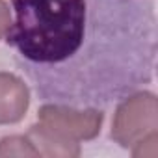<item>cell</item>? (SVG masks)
I'll list each match as a JSON object with an SVG mask.
<instances>
[{
    "mask_svg": "<svg viewBox=\"0 0 158 158\" xmlns=\"http://www.w3.org/2000/svg\"><path fill=\"white\" fill-rule=\"evenodd\" d=\"M6 34L37 93L71 106L106 104L151 82L156 17L139 0H11Z\"/></svg>",
    "mask_w": 158,
    "mask_h": 158,
    "instance_id": "cell-1",
    "label": "cell"
},
{
    "mask_svg": "<svg viewBox=\"0 0 158 158\" xmlns=\"http://www.w3.org/2000/svg\"><path fill=\"white\" fill-rule=\"evenodd\" d=\"M110 138L123 149L158 139V99L152 91H136L115 108Z\"/></svg>",
    "mask_w": 158,
    "mask_h": 158,
    "instance_id": "cell-2",
    "label": "cell"
},
{
    "mask_svg": "<svg viewBox=\"0 0 158 158\" xmlns=\"http://www.w3.org/2000/svg\"><path fill=\"white\" fill-rule=\"evenodd\" d=\"M37 123L67 141H89L101 134L104 112L89 108H74L71 104H43L37 112Z\"/></svg>",
    "mask_w": 158,
    "mask_h": 158,
    "instance_id": "cell-3",
    "label": "cell"
},
{
    "mask_svg": "<svg viewBox=\"0 0 158 158\" xmlns=\"http://www.w3.org/2000/svg\"><path fill=\"white\" fill-rule=\"evenodd\" d=\"M28 106V84L13 73L0 71V125H15L23 121Z\"/></svg>",
    "mask_w": 158,
    "mask_h": 158,
    "instance_id": "cell-4",
    "label": "cell"
},
{
    "mask_svg": "<svg viewBox=\"0 0 158 158\" xmlns=\"http://www.w3.org/2000/svg\"><path fill=\"white\" fill-rule=\"evenodd\" d=\"M28 139L39 152V156H48V158H74L80 154V143L67 141L43 125H34L28 130Z\"/></svg>",
    "mask_w": 158,
    "mask_h": 158,
    "instance_id": "cell-5",
    "label": "cell"
},
{
    "mask_svg": "<svg viewBox=\"0 0 158 158\" xmlns=\"http://www.w3.org/2000/svg\"><path fill=\"white\" fill-rule=\"evenodd\" d=\"M0 156H39L28 136H8L0 139Z\"/></svg>",
    "mask_w": 158,
    "mask_h": 158,
    "instance_id": "cell-6",
    "label": "cell"
},
{
    "mask_svg": "<svg viewBox=\"0 0 158 158\" xmlns=\"http://www.w3.org/2000/svg\"><path fill=\"white\" fill-rule=\"evenodd\" d=\"M11 23H13V17H11V10L8 6V2L0 0V39L6 37V34L11 28Z\"/></svg>",
    "mask_w": 158,
    "mask_h": 158,
    "instance_id": "cell-7",
    "label": "cell"
}]
</instances>
